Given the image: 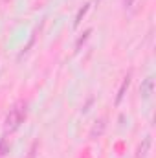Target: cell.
<instances>
[{"instance_id":"obj_6","label":"cell","mask_w":156,"mask_h":158,"mask_svg":"<svg viewBox=\"0 0 156 158\" xmlns=\"http://www.w3.org/2000/svg\"><path fill=\"white\" fill-rule=\"evenodd\" d=\"M88 9H90V4H84L81 9L77 11V15H76V20H74V28H77L79 24H81V20L84 19V15L88 13Z\"/></svg>"},{"instance_id":"obj_3","label":"cell","mask_w":156,"mask_h":158,"mask_svg":"<svg viewBox=\"0 0 156 158\" xmlns=\"http://www.w3.org/2000/svg\"><path fill=\"white\" fill-rule=\"evenodd\" d=\"M151 143H153V138H151V136H145V138L138 143L136 153H134V158H147L149 151H151Z\"/></svg>"},{"instance_id":"obj_7","label":"cell","mask_w":156,"mask_h":158,"mask_svg":"<svg viewBox=\"0 0 156 158\" xmlns=\"http://www.w3.org/2000/svg\"><path fill=\"white\" fill-rule=\"evenodd\" d=\"M11 149V143H9V138H0V156H6Z\"/></svg>"},{"instance_id":"obj_4","label":"cell","mask_w":156,"mask_h":158,"mask_svg":"<svg viewBox=\"0 0 156 158\" xmlns=\"http://www.w3.org/2000/svg\"><path fill=\"white\" fill-rule=\"evenodd\" d=\"M130 81H132V70H129L127 72V76L123 77V81H121V86H119V90H117V96H116V107L123 101V98H125V92L129 90V86H130Z\"/></svg>"},{"instance_id":"obj_11","label":"cell","mask_w":156,"mask_h":158,"mask_svg":"<svg viewBox=\"0 0 156 158\" xmlns=\"http://www.w3.org/2000/svg\"><path fill=\"white\" fill-rule=\"evenodd\" d=\"M92 101H94V99H92V98H90V99H88V101H86V105H84V107H83V112H86V110H88V107H90V105H92Z\"/></svg>"},{"instance_id":"obj_2","label":"cell","mask_w":156,"mask_h":158,"mask_svg":"<svg viewBox=\"0 0 156 158\" xmlns=\"http://www.w3.org/2000/svg\"><path fill=\"white\" fill-rule=\"evenodd\" d=\"M105 129H107V119L105 118L96 119L94 125H92V129H90V132H88V138H90L92 142H96L97 138H101V136L105 134Z\"/></svg>"},{"instance_id":"obj_5","label":"cell","mask_w":156,"mask_h":158,"mask_svg":"<svg viewBox=\"0 0 156 158\" xmlns=\"http://www.w3.org/2000/svg\"><path fill=\"white\" fill-rule=\"evenodd\" d=\"M153 90H154V77H153V76H149V77H145L143 81H142L140 94H142V98H143V99H149V98H151V94H153Z\"/></svg>"},{"instance_id":"obj_8","label":"cell","mask_w":156,"mask_h":158,"mask_svg":"<svg viewBox=\"0 0 156 158\" xmlns=\"http://www.w3.org/2000/svg\"><path fill=\"white\" fill-rule=\"evenodd\" d=\"M90 33H92V30H86V31H84V33H83V35L79 37V39H77V42H76V50H81V46H83V44H84V42L88 40V37H90Z\"/></svg>"},{"instance_id":"obj_10","label":"cell","mask_w":156,"mask_h":158,"mask_svg":"<svg viewBox=\"0 0 156 158\" xmlns=\"http://www.w3.org/2000/svg\"><path fill=\"white\" fill-rule=\"evenodd\" d=\"M132 4H134V0H123V7H125V9H130Z\"/></svg>"},{"instance_id":"obj_9","label":"cell","mask_w":156,"mask_h":158,"mask_svg":"<svg viewBox=\"0 0 156 158\" xmlns=\"http://www.w3.org/2000/svg\"><path fill=\"white\" fill-rule=\"evenodd\" d=\"M37 149H39V140H35V142L31 143V147H30V151H28V158L37 156Z\"/></svg>"},{"instance_id":"obj_1","label":"cell","mask_w":156,"mask_h":158,"mask_svg":"<svg viewBox=\"0 0 156 158\" xmlns=\"http://www.w3.org/2000/svg\"><path fill=\"white\" fill-rule=\"evenodd\" d=\"M26 107H28L26 101H18V103L13 105V109H9V112H7V116H6V131H7V132L17 131V129L24 123L26 114H28V109H26Z\"/></svg>"}]
</instances>
